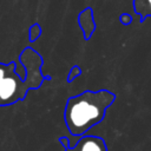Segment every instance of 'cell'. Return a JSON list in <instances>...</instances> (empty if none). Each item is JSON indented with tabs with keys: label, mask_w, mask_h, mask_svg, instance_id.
Here are the masks:
<instances>
[{
	"label": "cell",
	"mask_w": 151,
	"mask_h": 151,
	"mask_svg": "<svg viewBox=\"0 0 151 151\" xmlns=\"http://www.w3.org/2000/svg\"><path fill=\"white\" fill-rule=\"evenodd\" d=\"M19 61L25 68V77L17 72V61L0 63V107L24 100L29 90L39 88L45 80H51L41 71L42 57L32 47L24 48Z\"/></svg>",
	"instance_id": "6da1fadb"
},
{
	"label": "cell",
	"mask_w": 151,
	"mask_h": 151,
	"mask_svg": "<svg viewBox=\"0 0 151 151\" xmlns=\"http://www.w3.org/2000/svg\"><path fill=\"white\" fill-rule=\"evenodd\" d=\"M78 24L83 31L84 34V39L88 40L92 35V33L96 29V22L93 19V11L91 7L85 8L84 11H81L78 15Z\"/></svg>",
	"instance_id": "277c9868"
},
{
	"label": "cell",
	"mask_w": 151,
	"mask_h": 151,
	"mask_svg": "<svg viewBox=\"0 0 151 151\" xmlns=\"http://www.w3.org/2000/svg\"><path fill=\"white\" fill-rule=\"evenodd\" d=\"M120 20H122V22H125V24H126V22L130 21V17L126 15V14H125V15H122V17H120Z\"/></svg>",
	"instance_id": "ba28073f"
},
{
	"label": "cell",
	"mask_w": 151,
	"mask_h": 151,
	"mask_svg": "<svg viewBox=\"0 0 151 151\" xmlns=\"http://www.w3.org/2000/svg\"><path fill=\"white\" fill-rule=\"evenodd\" d=\"M146 2V13H151V0H145Z\"/></svg>",
	"instance_id": "52a82bcc"
},
{
	"label": "cell",
	"mask_w": 151,
	"mask_h": 151,
	"mask_svg": "<svg viewBox=\"0 0 151 151\" xmlns=\"http://www.w3.org/2000/svg\"><path fill=\"white\" fill-rule=\"evenodd\" d=\"M80 74H81V68H80L78 65L72 66V67H71V70H70V72H68L67 78H66L67 83H72V81H73L76 78H78Z\"/></svg>",
	"instance_id": "8992f818"
},
{
	"label": "cell",
	"mask_w": 151,
	"mask_h": 151,
	"mask_svg": "<svg viewBox=\"0 0 151 151\" xmlns=\"http://www.w3.org/2000/svg\"><path fill=\"white\" fill-rule=\"evenodd\" d=\"M65 151H107L106 143L97 136H83L73 146L65 147Z\"/></svg>",
	"instance_id": "3957f363"
},
{
	"label": "cell",
	"mask_w": 151,
	"mask_h": 151,
	"mask_svg": "<svg viewBox=\"0 0 151 151\" xmlns=\"http://www.w3.org/2000/svg\"><path fill=\"white\" fill-rule=\"evenodd\" d=\"M116 96L107 90L84 91L67 99L64 111V120L70 133L83 137L93 126L99 124L106 110L114 101Z\"/></svg>",
	"instance_id": "7a4b0ae2"
},
{
	"label": "cell",
	"mask_w": 151,
	"mask_h": 151,
	"mask_svg": "<svg viewBox=\"0 0 151 151\" xmlns=\"http://www.w3.org/2000/svg\"><path fill=\"white\" fill-rule=\"evenodd\" d=\"M28 35H29V41L34 42V41L41 35V26H40L39 24H33V25L29 27Z\"/></svg>",
	"instance_id": "5b68a950"
}]
</instances>
